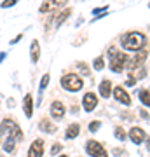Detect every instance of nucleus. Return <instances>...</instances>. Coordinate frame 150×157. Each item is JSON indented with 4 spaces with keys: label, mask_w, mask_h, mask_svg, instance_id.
<instances>
[{
    "label": "nucleus",
    "mask_w": 150,
    "mask_h": 157,
    "mask_svg": "<svg viewBox=\"0 0 150 157\" xmlns=\"http://www.w3.org/2000/svg\"><path fill=\"white\" fill-rule=\"evenodd\" d=\"M121 44L126 51H143L145 44H147V37L140 32H128L121 37Z\"/></svg>",
    "instance_id": "1"
},
{
    "label": "nucleus",
    "mask_w": 150,
    "mask_h": 157,
    "mask_svg": "<svg viewBox=\"0 0 150 157\" xmlns=\"http://www.w3.org/2000/svg\"><path fill=\"white\" fill-rule=\"evenodd\" d=\"M0 133H7L9 138H12V140H16V141H21V138H23L21 129H19V126L12 119L2 121V124H0Z\"/></svg>",
    "instance_id": "2"
},
{
    "label": "nucleus",
    "mask_w": 150,
    "mask_h": 157,
    "mask_svg": "<svg viewBox=\"0 0 150 157\" xmlns=\"http://www.w3.org/2000/svg\"><path fill=\"white\" fill-rule=\"evenodd\" d=\"M61 86L67 91L75 93V91L82 89L84 82H82V78L79 77V75H75V73H67V75H63V78H61Z\"/></svg>",
    "instance_id": "3"
},
{
    "label": "nucleus",
    "mask_w": 150,
    "mask_h": 157,
    "mask_svg": "<svg viewBox=\"0 0 150 157\" xmlns=\"http://www.w3.org/2000/svg\"><path fill=\"white\" fill-rule=\"evenodd\" d=\"M128 61H129V58L124 54V52H117L115 56L112 58V61H110V68H112V72H115V73H121L124 70V67H128Z\"/></svg>",
    "instance_id": "4"
},
{
    "label": "nucleus",
    "mask_w": 150,
    "mask_h": 157,
    "mask_svg": "<svg viewBox=\"0 0 150 157\" xmlns=\"http://www.w3.org/2000/svg\"><path fill=\"white\" fill-rule=\"evenodd\" d=\"M86 150H87L89 155H93V157H108L106 155V150L103 148V145L96 140H89L87 145H86Z\"/></svg>",
    "instance_id": "5"
},
{
    "label": "nucleus",
    "mask_w": 150,
    "mask_h": 157,
    "mask_svg": "<svg viewBox=\"0 0 150 157\" xmlns=\"http://www.w3.org/2000/svg\"><path fill=\"white\" fill-rule=\"evenodd\" d=\"M145 59H147V51H140V52H138V54H136L134 58H131V59L128 61L129 73L143 67V65H145Z\"/></svg>",
    "instance_id": "6"
},
{
    "label": "nucleus",
    "mask_w": 150,
    "mask_h": 157,
    "mask_svg": "<svg viewBox=\"0 0 150 157\" xmlns=\"http://www.w3.org/2000/svg\"><path fill=\"white\" fill-rule=\"evenodd\" d=\"M96 105H98V98H96L94 93H86L82 98V107L86 112H93L96 108Z\"/></svg>",
    "instance_id": "7"
},
{
    "label": "nucleus",
    "mask_w": 150,
    "mask_h": 157,
    "mask_svg": "<svg viewBox=\"0 0 150 157\" xmlns=\"http://www.w3.org/2000/svg\"><path fill=\"white\" fill-rule=\"evenodd\" d=\"M44 155V141L40 140H35L28 150V157H42Z\"/></svg>",
    "instance_id": "8"
},
{
    "label": "nucleus",
    "mask_w": 150,
    "mask_h": 157,
    "mask_svg": "<svg viewBox=\"0 0 150 157\" xmlns=\"http://www.w3.org/2000/svg\"><path fill=\"white\" fill-rule=\"evenodd\" d=\"M51 117L56 119V121H61L65 117V107H63L61 101H54L51 105Z\"/></svg>",
    "instance_id": "9"
},
{
    "label": "nucleus",
    "mask_w": 150,
    "mask_h": 157,
    "mask_svg": "<svg viewBox=\"0 0 150 157\" xmlns=\"http://www.w3.org/2000/svg\"><path fill=\"white\" fill-rule=\"evenodd\" d=\"M113 96H115V100L121 101L122 105H131V98H129V94L124 91V87H121V86H117L115 89H113Z\"/></svg>",
    "instance_id": "10"
},
{
    "label": "nucleus",
    "mask_w": 150,
    "mask_h": 157,
    "mask_svg": "<svg viewBox=\"0 0 150 157\" xmlns=\"http://www.w3.org/2000/svg\"><path fill=\"white\" fill-rule=\"evenodd\" d=\"M129 136H131V141H134L136 145H140V143L145 140V131L141 128H131Z\"/></svg>",
    "instance_id": "11"
},
{
    "label": "nucleus",
    "mask_w": 150,
    "mask_h": 157,
    "mask_svg": "<svg viewBox=\"0 0 150 157\" xmlns=\"http://www.w3.org/2000/svg\"><path fill=\"white\" fill-rule=\"evenodd\" d=\"M23 110H25V115L28 119L32 117V113H33V96L32 94L25 96V100H23Z\"/></svg>",
    "instance_id": "12"
},
{
    "label": "nucleus",
    "mask_w": 150,
    "mask_h": 157,
    "mask_svg": "<svg viewBox=\"0 0 150 157\" xmlns=\"http://www.w3.org/2000/svg\"><path fill=\"white\" fill-rule=\"evenodd\" d=\"M30 56H32V61L37 63L40 58V45H39V40H33L32 42V47H30Z\"/></svg>",
    "instance_id": "13"
},
{
    "label": "nucleus",
    "mask_w": 150,
    "mask_h": 157,
    "mask_svg": "<svg viewBox=\"0 0 150 157\" xmlns=\"http://www.w3.org/2000/svg\"><path fill=\"white\" fill-rule=\"evenodd\" d=\"M112 93V82L110 80H103L100 84V94L103 96V98H108Z\"/></svg>",
    "instance_id": "14"
},
{
    "label": "nucleus",
    "mask_w": 150,
    "mask_h": 157,
    "mask_svg": "<svg viewBox=\"0 0 150 157\" xmlns=\"http://www.w3.org/2000/svg\"><path fill=\"white\" fill-rule=\"evenodd\" d=\"M39 126H40V129H42V131H45V133H56V126L52 122H49L47 119H42Z\"/></svg>",
    "instance_id": "15"
},
{
    "label": "nucleus",
    "mask_w": 150,
    "mask_h": 157,
    "mask_svg": "<svg viewBox=\"0 0 150 157\" xmlns=\"http://www.w3.org/2000/svg\"><path fill=\"white\" fill-rule=\"evenodd\" d=\"M79 133H80V126H79V124H70L68 129H67V138L68 140H72V138L79 136Z\"/></svg>",
    "instance_id": "16"
},
{
    "label": "nucleus",
    "mask_w": 150,
    "mask_h": 157,
    "mask_svg": "<svg viewBox=\"0 0 150 157\" xmlns=\"http://www.w3.org/2000/svg\"><path fill=\"white\" fill-rule=\"evenodd\" d=\"M72 14V9H65L63 12H60V14H56V23H54V26H60L63 21H67V17Z\"/></svg>",
    "instance_id": "17"
},
{
    "label": "nucleus",
    "mask_w": 150,
    "mask_h": 157,
    "mask_svg": "<svg viewBox=\"0 0 150 157\" xmlns=\"http://www.w3.org/2000/svg\"><path fill=\"white\" fill-rule=\"evenodd\" d=\"M49 80H51L49 73H45L44 77H42V80H40V87H39V91H40V100H39V103H42V94H44V89L47 87V84H49Z\"/></svg>",
    "instance_id": "18"
},
{
    "label": "nucleus",
    "mask_w": 150,
    "mask_h": 157,
    "mask_svg": "<svg viewBox=\"0 0 150 157\" xmlns=\"http://www.w3.org/2000/svg\"><path fill=\"white\" fill-rule=\"evenodd\" d=\"M14 148H16V140H12V138H9V136H7L6 143H4V150H6L7 154H12V152H14Z\"/></svg>",
    "instance_id": "19"
},
{
    "label": "nucleus",
    "mask_w": 150,
    "mask_h": 157,
    "mask_svg": "<svg viewBox=\"0 0 150 157\" xmlns=\"http://www.w3.org/2000/svg\"><path fill=\"white\" fill-rule=\"evenodd\" d=\"M140 100H141V103H143L145 107H150V93L147 89L140 91Z\"/></svg>",
    "instance_id": "20"
},
{
    "label": "nucleus",
    "mask_w": 150,
    "mask_h": 157,
    "mask_svg": "<svg viewBox=\"0 0 150 157\" xmlns=\"http://www.w3.org/2000/svg\"><path fill=\"white\" fill-rule=\"evenodd\" d=\"M93 67H94V70H103L105 68V59L103 58H96L94 63H93Z\"/></svg>",
    "instance_id": "21"
},
{
    "label": "nucleus",
    "mask_w": 150,
    "mask_h": 157,
    "mask_svg": "<svg viewBox=\"0 0 150 157\" xmlns=\"http://www.w3.org/2000/svg\"><path fill=\"white\" fill-rule=\"evenodd\" d=\"M75 67H77L79 70H80V72L84 73V75H87V73H89V67H87V65H86V63L79 61V63H75Z\"/></svg>",
    "instance_id": "22"
},
{
    "label": "nucleus",
    "mask_w": 150,
    "mask_h": 157,
    "mask_svg": "<svg viewBox=\"0 0 150 157\" xmlns=\"http://www.w3.org/2000/svg\"><path fill=\"white\" fill-rule=\"evenodd\" d=\"M115 136L121 141H124V140H126V133H124V129L122 128H115Z\"/></svg>",
    "instance_id": "23"
},
{
    "label": "nucleus",
    "mask_w": 150,
    "mask_h": 157,
    "mask_svg": "<svg viewBox=\"0 0 150 157\" xmlns=\"http://www.w3.org/2000/svg\"><path fill=\"white\" fill-rule=\"evenodd\" d=\"M100 121H93V122L89 124V131H93V133H96V131H98V129H100Z\"/></svg>",
    "instance_id": "24"
},
{
    "label": "nucleus",
    "mask_w": 150,
    "mask_h": 157,
    "mask_svg": "<svg viewBox=\"0 0 150 157\" xmlns=\"http://www.w3.org/2000/svg\"><path fill=\"white\" fill-rule=\"evenodd\" d=\"M12 6H16V0H6V2H2V4H0L2 9H6V7H12Z\"/></svg>",
    "instance_id": "25"
},
{
    "label": "nucleus",
    "mask_w": 150,
    "mask_h": 157,
    "mask_svg": "<svg viewBox=\"0 0 150 157\" xmlns=\"http://www.w3.org/2000/svg\"><path fill=\"white\" fill-rule=\"evenodd\" d=\"M60 150H61V145H60V143H56V145L52 147V150H51V152H52V155H56Z\"/></svg>",
    "instance_id": "26"
},
{
    "label": "nucleus",
    "mask_w": 150,
    "mask_h": 157,
    "mask_svg": "<svg viewBox=\"0 0 150 157\" xmlns=\"http://www.w3.org/2000/svg\"><path fill=\"white\" fill-rule=\"evenodd\" d=\"M106 9H108V6H105V7H98V9H94V11H93V14H100V12H105Z\"/></svg>",
    "instance_id": "27"
},
{
    "label": "nucleus",
    "mask_w": 150,
    "mask_h": 157,
    "mask_svg": "<svg viewBox=\"0 0 150 157\" xmlns=\"http://www.w3.org/2000/svg\"><path fill=\"white\" fill-rule=\"evenodd\" d=\"M49 9H51L49 4H42V6H40V12H45V11H49Z\"/></svg>",
    "instance_id": "28"
},
{
    "label": "nucleus",
    "mask_w": 150,
    "mask_h": 157,
    "mask_svg": "<svg viewBox=\"0 0 150 157\" xmlns=\"http://www.w3.org/2000/svg\"><path fill=\"white\" fill-rule=\"evenodd\" d=\"M21 39H23V35L19 33V35H17V37H14V39L11 40V44H16V42H19V40H21Z\"/></svg>",
    "instance_id": "29"
},
{
    "label": "nucleus",
    "mask_w": 150,
    "mask_h": 157,
    "mask_svg": "<svg viewBox=\"0 0 150 157\" xmlns=\"http://www.w3.org/2000/svg\"><path fill=\"white\" fill-rule=\"evenodd\" d=\"M134 82H136V80H134L133 77H129V78H128V82H126V86H133Z\"/></svg>",
    "instance_id": "30"
},
{
    "label": "nucleus",
    "mask_w": 150,
    "mask_h": 157,
    "mask_svg": "<svg viewBox=\"0 0 150 157\" xmlns=\"http://www.w3.org/2000/svg\"><path fill=\"white\" fill-rule=\"evenodd\" d=\"M4 58H7L6 52H0V61H4Z\"/></svg>",
    "instance_id": "31"
},
{
    "label": "nucleus",
    "mask_w": 150,
    "mask_h": 157,
    "mask_svg": "<svg viewBox=\"0 0 150 157\" xmlns=\"http://www.w3.org/2000/svg\"><path fill=\"white\" fill-rule=\"evenodd\" d=\"M141 117H145V119H148V113L145 112V110H141Z\"/></svg>",
    "instance_id": "32"
},
{
    "label": "nucleus",
    "mask_w": 150,
    "mask_h": 157,
    "mask_svg": "<svg viewBox=\"0 0 150 157\" xmlns=\"http://www.w3.org/2000/svg\"><path fill=\"white\" fill-rule=\"evenodd\" d=\"M60 157H67V155H60Z\"/></svg>",
    "instance_id": "33"
}]
</instances>
